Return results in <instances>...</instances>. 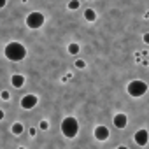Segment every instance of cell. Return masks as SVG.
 I'll use <instances>...</instances> for the list:
<instances>
[{"label": "cell", "mask_w": 149, "mask_h": 149, "mask_svg": "<svg viewBox=\"0 0 149 149\" xmlns=\"http://www.w3.org/2000/svg\"><path fill=\"white\" fill-rule=\"evenodd\" d=\"M4 53H6L7 60H11V61H21L26 56V47L23 44H19V42H9L6 46Z\"/></svg>", "instance_id": "6da1fadb"}, {"label": "cell", "mask_w": 149, "mask_h": 149, "mask_svg": "<svg viewBox=\"0 0 149 149\" xmlns=\"http://www.w3.org/2000/svg\"><path fill=\"white\" fill-rule=\"evenodd\" d=\"M77 132H79V123H77L76 118L68 116V118H65V119L61 121V133H63L67 139H74V137L77 135Z\"/></svg>", "instance_id": "7a4b0ae2"}, {"label": "cell", "mask_w": 149, "mask_h": 149, "mask_svg": "<svg viewBox=\"0 0 149 149\" xmlns=\"http://www.w3.org/2000/svg\"><path fill=\"white\" fill-rule=\"evenodd\" d=\"M126 90H128V95L130 97L139 98V97H142V95L147 93V84L144 81H140V79H133L132 83H128V88Z\"/></svg>", "instance_id": "3957f363"}, {"label": "cell", "mask_w": 149, "mask_h": 149, "mask_svg": "<svg viewBox=\"0 0 149 149\" xmlns=\"http://www.w3.org/2000/svg\"><path fill=\"white\" fill-rule=\"evenodd\" d=\"M44 25V14L42 13H30L28 16H26V26L28 28H32V30H37V28H40Z\"/></svg>", "instance_id": "277c9868"}, {"label": "cell", "mask_w": 149, "mask_h": 149, "mask_svg": "<svg viewBox=\"0 0 149 149\" xmlns=\"http://www.w3.org/2000/svg\"><path fill=\"white\" fill-rule=\"evenodd\" d=\"M37 102H39L37 95L28 93V95H25V97L21 98V107H23V109H26V111H30V109H33V107L37 105Z\"/></svg>", "instance_id": "5b68a950"}, {"label": "cell", "mask_w": 149, "mask_h": 149, "mask_svg": "<svg viewBox=\"0 0 149 149\" xmlns=\"http://www.w3.org/2000/svg\"><path fill=\"white\" fill-rule=\"evenodd\" d=\"M133 140H135V144L137 146H140V147H144V146H147V142H149V132L147 130H139V132H135V135H133Z\"/></svg>", "instance_id": "8992f818"}, {"label": "cell", "mask_w": 149, "mask_h": 149, "mask_svg": "<svg viewBox=\"0 0 149 149\" xmlns=\"http://www.w3.org/2000/svg\"><path fill=\"white\" fill-rule=\"evenodd\" d=\"M93 135H95V139H97V140H100V142H104V140H107V139H109V135H111V132H109V128H107V126H104V125H100V126H97V128H95V132H93Z\"/></svg>", "instance_id": "52a82bcc"}, {"label": "cell", "mask_w": 149, "mask_h": 149, "mask_svg": "<svg viewBox=\"0 0 149 149\" xmlns=\"http://www.w3.org/2000/svg\"><path fill=\"white\" fill-rule=\"evenodd\" d=\"M126 125H128V118H126V114L119 112V114L114 116V126H116V128L123 130V128H126Z\"/></svg>", "instance_id": "ba28073f"}, {"label": "cell", "mask_w": 149, "mask_h": 149, "mask_svg": "<svg viewBox=\"0 0 149 149\" xmlns=\"http://www.w3.org/2000/svg\"><path fill=\"white\" fill-rule=\"evenodd\" d=\"M11 83H13L14 88H21L25 84V77L21 76V74H14V76L11 77Z\"/></svg>", "instance_id": "9c48e42d"}, {"label": "cell", "mask_w": 149, "mask_h": 149, "mask_svg": "<svg viewBox=\"0 0 149 149\" xmlns=\"http://www.w3.org/2000/svg\"><path fill=\"white\" fill-rule=\"evenodd\" d=\"M84 19L90 21V23H93V21L97 19V13H95L93 9H86V11H84Z\"/></svg>", "instance_id": "30bf717a"}, {"label": "cell", "mask_w": 149, "mask_h": 149, "mask_svg": "<svg viewBox=\"0 0 149 149\" xmlns=\"http://www.w3.org/2000/svg\"><path fill=\"white\" fill-rule=\"evenodd\" d=\"M11 132H13L14 135H21V133H23V125H21V123H14V125L11 126Z\"/></svg>", "instance_id": "8fae6325"}, {"label": "cell", "mask_w": 149, "mask_h": 149, "mask_svg": "<svg viewBox=\"0 0 149 149\" xmlns=\"http://www.w3.org/2000/svg\"><path fill=\"white\" fill-rule=\"evenodd\" d=\"M68 53H70V54H77V53H79V44L72 42V44L68 46Z\"/></svg>", "instance_id": "7c38bea8"}, {"label": "cell", "mask_w": 149, "mask_h": 149, "mask_svg": "<svg viewBox=\"0 0 149 149\" xmlns=\"http://www.w3.org/2000/svg\"><path fill=\"white\" fill-rule=\"evenodd\" d=\"M79 0H70V2H68V9L70 11H76V9H79Z\"/></svg>", "instance_id": "4fadbf2b"}, {"label": "cell", "mask_w": 149, "mask_h": 149, "mask_svg": "<svg viewBox=\"0 0 149 149\" xmlns=\"http://www.w3.org/2000/svg\"><path fill=\"white\" fill-rule=\"evenodd\" d=\"M74 65H76V67H77V68H84V67H86V63H84V61H83V60H77V61H76V63H74Z\"/></svg>", "instance_id": "5bb4252c"}, {"label": "cell", "mask_w": 149, "mask_h": 149, "mask_svg": "<svg viewBox=\"0 0 149 149\" xmlns=\"http://www.w3.org/2000/svg\"><path fill=\"white\" fill-rule=\"evenodd\" d=\"M39 128H40V130H47V128H49V123H47V121H40Z\"/></svg>", "instance_id": "9a60e30c"}, {"label": "cell", "mask_w": 149, "mask_h": 149, "mask_svg": "<svg viewBox=\"0 0 149 149\" xmlns=\"http://www.w3.org/2000/svg\"><path fill=\"white\" fill-rule=\"evenodd\" d=\"M2 100H9V91H2Z\"/></svg>", "instance_id": "2e32d148"}, {"label": "cell", "mask_w": 149, "mask_h": 149, "mask_svg": "<svg viewBox=\"0 0 149 149\" xmlns=\"http://www.w3.org/2000/svg\"><path fill=\"white\" fill-rule=\"evenodd\" d=\"M6 4H7V0H0V9H4Z\"/></svg>", "instance_id": "e0dca14e"}, {"label": "cell", "mask_w": 149, "mask_h": 149, "mask_svg": "<svg viewBox=\"0 0 149 149\" xmlns=\"http://www.w3.org/2000/svg\"><path fill=\"white\" fill-rule=\"evenodd\" d=\"M144 42L149 44V33H144Z\"/></svg>", "instance_id": "ac0fdd59"}, {"label": "cell", "mask_w": 149, "mask_h": 149, "mask_svg": "<svg viewBox=\"0 0 149 149\" xmlns=\"http://www.w3.org/2000/svg\"><path fill=\"white\" fill-rule=\"evenodd\" d=\"M2 119H4V111L0 109V121H2Z\"/></svg>", "instance_id": "d6986e66"}, {"label": "cell", "mask_w": 149, "mask_h": 149, "mask_svg": "<svg viewBox=\"0 0 149 149\" xmlns=\"http://www.w3.org/2000/svg\"><path fill=\"white\" fill-rule=\"evenodd\" d=\"M118 149H128V147H126V146H119Z\"/></svg>", "instance_id": "ffe728a7"}, {"label": "cell", "mask_w": 149, "mask_h": 149, "mask_svg": "<svg viewBox=\"0 0 149 149\" xmlns=\"http://www.w3.org/2000/svg\"><path fill=\"white\" fill-rule=\"evenodd\" d=\"M18 149H25V147H18Z\"/></svg>", "instance_id": "44dd1931"}]
</instances>
